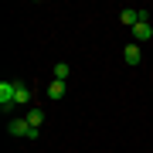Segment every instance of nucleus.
Instances as JSON below:
<instances>
[{"label":"nucleus","mask_w":153,"mask_h":153,"mask_svg":"<svg viewBox=\"0 0 153 153\" xmlns=\"http://www.w3.org/2000/svg\"><path fill=\"white\" fill-rule=\"evenodd\" d=\"M68 65H65V61H58V65H55V78H58V82H65V78H68Z\"/></svg>","instance_id":"1a4fd4ad"},{"label":"nucleus","mask_w":153,"mask_h":153,"mask_svg":"<svg viewBox=\"0 0 153 153\" xmlns=\"http://www.w3.org/2000/svg\"><path fill=\"white\" fill-rule=\"evenodd\" d=\"M133 38H136V41H150V38H153V27H150V21H140L136 27H133Z\"/></svg>","instance_id":"20e7f679"},{"label":"nucleus","mask_w":153,"mask_h":153,"mask_svg":"<svg viewBox=\"0 0 153 153\" xmlns=\"http://www.w3.org/2000/svg\"><path fill=\"white\" fill-rule=\"evenodd\" d=\"M7 133H10V136H27V140H38V129H34V126L24 119V116H21V119H10V123H7Z\"/></svg>","instance_id":"f257e3e1"},{"label":"nucleus","mask_w":153,"mask_h":153,"mask_svg":"<svg viewBox=\"0 0 153 153\" xmlns=\"http://www.w3.org/2000/svg\"><path fill=\"white\" fill-rule=\"evenodd\" d=\"M123 61H126V65H140V61H143V51H140V44H136V41L123 48Z\"/></svg>","instance_id":"7ed1b4c3"},{"label":"nucleus","mask_w":153,"mask_h":153,"mask_svg":"<svg viewBox=\"0 0 153 153\" xmlns=\"http://www.w3.org/2000/svg\"><path fill=\"white\" fill-rule=\"evenodd\" d=\"M31 99H34L31 88L24 85V82H17V105H31Z\"/></svg>","instance_id":"0eeeda50"},{"label":"nucleus","mask_w":153,"mask_h":153,"mask_svg":"<svg viewBox=\"0 0 153 153\" xmlns=\"http://www.w3.org/2000/svg\"><path fill=\"white\" fill-rule=\"evenodd\" d=\"M24 119H27L34 129H41V123H44V109H38V105H31L27 109V116H24Z\"/></svg>","instance_id":"423d86ee"},{"label":"nucleus","mask_w":153,"mask_h":153,"mask_svg":"<svg viewBox=\"0 0 153 153\" xmlns=\"http://www.w3.org/2000/svg\"><path fill=\"white\" fill-rule=\"evenodd\" d=\"M68 88H65V82H58V78H51V85H48V99H61Z\"/></svg>","instance_id":"6e6552de"},{"label":"nucleus","mask_w":153,"mask_h":153,"mask_svg":"<svg viewBox=\"0 0 153 153\" xmlns=\"http://www.w3.org/2000/svg\"><path fill=\"white\" fill-rule=\"evenodd\" d=\"M119 21H123V24H126V27H129V31H133V27H136V24H140V10H133V7H126V10L119 14Z\"/></svg>","instance_id":"39448f33"},{"label":"nucleus","mask_w":153,"mask_h":153,"mask_svg":"<svg viewBox=\"0 0 153 153\" xmlns=\"http://www.w3.org/2000/svg\"><path fill=\"white\" fill-rule=\"evenodd\" d=\"M150 92H153V88H150Z\"/></svg>","instance_id":"9d476101"},{"label":"nucleus","mask_w":153,"mask_h":153,"mask_svg":"<svg viewBox=\"0 0 153 153\" xmlns=\"http://www.w3.org/2000/svg\"><path fill=\"white\" fill-rule=\"evenodd\" d=\"M17 102V82H0V109L4 112H10V105Z\"/></svg>","instance_id":"f03ea898"}]
</instances>
